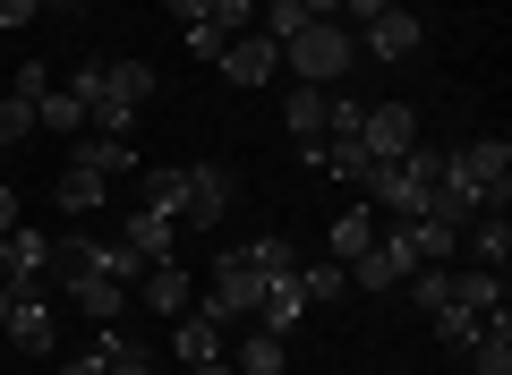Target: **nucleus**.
I'll use <instances>...</instances> for the list:
<instances>
[{
  "instance_id": "nucleus-39",
  "label": "nucleus",
  "mask_w": 512,
  "mask_h": 375,
  "mask_svg": "<svg viewBox=\"0 0 512 375\" xmlns=\"http://www.w3.org/2000/svg\"><path fill=\"white\" fill-rule=\"evenodd\" d=\"M299 9H308V18H342V0H299Z\"/></svg>"
},
{
  "instance_id": "nucleus-25",
  "label": "nucleus",
  "mask_w": 512,
  "mask_h": 375,
  "mask_svg": "<svg viewBox=\"0 0 512 375\" xmlns=\"http://www.w3.org/2000/svg\"><path fill=\"white\" fill-rule=\"evenodd\" d=\"M35 128H52V137H77V128H86V103H77L69 86H52V94L35 103Z\"/></svg>"
},
{
  "instance_id": "nucleus-10",
  "label": "nucleus",
  "mask_w": 512,
  "mask_h": 375,
  "mask_svg": "<svg viewBox=\"0 0 512 375\" xmlns=\"http://www.w3.org/2000/svg\"><path fill=\"white\" fill-rule=\"evenodd\" d=\"M359 52H367V60H410V52H419V18L393 0L384 18H367V26H359Z\"/></svg>"
},
{
  "instance_id": "nucleus-26",
  "label": "nucleus",
  "mask_w": 512,
  "mask_h": 375,
  "mask_svg": "<svg viewBox=\"0 0 512 375\" xmlns=\"http://www.w3.org/2000/svg\"><path fill=\"white\" fill-rule=\"evenodd\" d=\"M427 324H436V341H444V350L461 358V350H470V341H478V324H487V316H470V307H461V299H444V307H436V316H427Z\"/></svg>"
},
{
  "instance_id": "nucleus-16",
  "label": "nucleus",
  "mask_w": 512,
  "mask_h": 375,
  "mask_svg": "<svg viewBox=\"0 0 512 375\" xmlns=\"http://www.w3.org/2000/svg\"><path fill=\"white\" fill-rule=\"evenodd\" d=\"M453 299L470 307V316H504V299H512V290H504V265H461V273H453Z\"/></svg>"
},
{
  "instance_id": "nucleus-31",
  "label": "nucleus",
  "mask_w": 512,
  "mask_h": 375,
  "mask_svg": "<svg viewBox=\"0 0 512 375\" xmlns=\"http://www.w3.org/2000/svg\"><path fill=\"white\" fill-rule=\"evenodd\" d=\"M94 341H103V350H111V375H154V358L137 350V341H128L120 324H103V333H94Z\"/></svg>"
},
{
  "instance_id": "nucleus-17",
  "label": "nucleus",
  "mask_w": 512,
  "mask_h": 375,
  "mask_svg": "<svg viewBox=\"0 0 512 375\" xmlns=\"http://www.w3.org/2000/svg\"><path fill=\"white\" fill-rule=\"evenodd\" d=\"M282 358H291V341L265 333V324H248V333L231 341V375H282Z\"/></svg>"
},
{
  "instance_id": "nucleus-19",
  "label": "nucleus",
  "mask_w": 512,
  "mask_h": 375,
  "mask_svg": "<svg viewBox=\"0 0 512 375\" xmlns=\"http://www.w3.org/2000/svg\"><path fill=\"white\" fill-rule=\"evenodd\" d=\"M120 239H128V248H137V256H146V265H163V256L180 248V222H171V214H154V205H137Z\"/></svg>"
},
{
  "instance_id": "nucleus-40",
  "label": "nucleus",
  "mask_w": 512,
  "mask_h": 375,
  "mask_svg": "<svg viewBox=\"0 0 512 375\" xmlns=\"http://www.w3.org/2000/svg\"><path fill=\"white\" fill-rule=\"evenodd\" d=\"M188 375H231V358H214V367H188Z\"/></svg>"
},
{
  "instance_id": "nucleus-27",
  "label": "nucleus",
  "mask_w": 512,
  "mask_h": 375,
  "mask_svg": "<svg viewBox=\"0 0 512 375\" xmlns=\"http://www.w3.org/2000/svg\"><path fill=\"white\" fill-rule=\"evenodd\" d=\"M180 197H188V162H163V171H146V205H154V214L180 222Z\"/></svg>"
},
{
  "instance_id": "nucleus-6",
  "label": "nucleus",
  "mask_w": 512,
  "mask_h": 375,
  "mask_svg": "<svg viewBox=\"0 0 512 375\" xmlns=\"http://www.w3.org/2000/svg\"><path fill=\"white\" fill-rule=\"evenodd\" d=\"M43 273H52V239L43 231H0V282L9 290H43Z\"/></svg>"
},
{
  "instance_id": "nucleus-7",
  "label": "nucleus",
  "mask_w": 512,
  "mask_h": 375,
  "mask_svg": "<svg viewBox=\"0 0 512 375\" xmlns=\"http://www.w3.org/2000/svg\"><path fill=\"white\" fill-rule=\"evenodd\" d=\"M256 299H265V282H256L239 256H222L214 282H205V316H222V324H231V316H256Z\"/></svg>"
},
{
  "instance_id": "nucleus-29",
  "label": "nucleus",
  "mask_w": 512,
  "mask_h": 375,
  "mask_svg": "<svg viewBox=\"0 0 512 375\" xmlns=\"http://www.w3.org/2000/svg\"><path fill=\"white\" fill-rule=\"evenodd\" d=\"M26 137H43V128H35V103H26V94H0V154H18Z\"/></svg>"
},
{
  "instance_id": "nucleus-3",
  "label": "nucleus",
  "mask_w": 512,
  "mask_h": 375,
  "mask_svg": "<svg viewBox=\"0 0 512 375\" xmlns=\"http://www.w3.org/2000/svg\"><path fill=\"white\" fill-rule=\"evenodd\" d=\"M214 69H222V86L256 94V86H274V77H282V43L265 35V26H248V35H231V43L214 52Z\"/></svg>"
},
{
  "instance_id": "nucleus-38",
  "label": "nucleus",
  "mask_w": 512,
  "mask_h": 375,
  "mask_svg": "<svg viewBox=\"0 0 512 375\" xmlns=\"http://www.w3.org/2000/svg\"><path fill=\"white\" fill-rule=\"evenodd\" d=\"M0 231H18V188H0Z\"/></svg>"
},
{
  "instance_id": "nucleus-23",
  "label": "nucleus",
  "mask_w": 512,
  "mask_h": 375,
  "mask_svg": "<svg viewBox=\"0 0 512 375\" xmlns=\"http://www.w3.org/2000/svg\"><path fill=\"white\" fill-rule=\"evenodd\" d=\"M103 197H111V179H94L86 162H69V171L52 179V205H60V214H94Z\"/></svg>"
},
{
  "instance_id": "nucleus-13",
  "label": "nucleus",
  "mask_w": 512,
  "mask_h": 375,
  "mask_svg": "<svg viewBox=\"0 0 512 375\" xmlns=\"http://www.w3.org/2000/svg\"><path fill=\"white\" fill-rule=\"evenodd\" d=\"M180 333H171V350H180V367H214V358H231L222 350V316H205V307H188V316H171Z\"/></svg>"
},
{
  "instance_id": "nucleus-15",
  "label": "nucleus",
  "mask_w": 512,
  "mask_h": 375,
  "mask_svg": "<svg viewBox=\"0 0 512 375\" xmlns=\"http://www.w3.org/2000/svg\"><path fill=\"white\" fill-rule=\"evenodd\" d=\"M376 231H384V214H376V205H367V197L350 205V214H333V265L350 273V265H359L367 248H376Z\"/></svg>"
},
{
  "instance_id": "nucleus-35",
  "label": "nucleus",
  "mask_w": 512,
  "mask_h": 375,
  "mask_svg": "<svg viewBox=\"0 0 512 375\" xmlns=\"http://www.w3.org/2000/svg\"><path fill=\"white\" fill-rule=\"evenodd\" d=\"M384 9H393V0H342V26L359 35V26H367V18H384Z\"/></svg>"
},
{
  "instance_id": "nucleus-24",
  "label": "nucleus",
  "mask_w": 512,
  "mask_h": 375,
  "mask_svg": "<svg viewBox=\"0 0 512 375\" xmlns=\"http://www.w3.org/2000/svg\"><path fill=\"white\" fill-rule=\"evenodd\" d=\"M239 265H248L256 282H282V273H299V256H291V239L265 231V239H248V248H239Z\"/></svg>"
},
{
  "instance_id": "nucleus-14",
  "label": "nucleus",
  "mask_w": 512,
  "mask_h": 375,
  "mask_svg": "<svg viewBox=\"0 0 512 375\" xmlns=\"http://www.w3.org/2000/svg\"><path fill=\"white\" fill-rule=\"evenodd\" d=\"M9 341H18L26 358L52 350V307H43V290H9Z\"/></svg>"
},
{
  "instance_id": "nucleus-30",
  "label": "nucleus",
  "mask_w": 512,
  "mask_h": 375,
  "mask_svg": "<svg viewBox=\"0 0 512 375\" xmlns=\"http://www.w3.org/2000/svg\"><path fill=\"white\" fill-rule=\"evenodd\" d=\"M299 290H308V307H333V299L350 290V273H342V265L325 256V265H299Z\"/></svg>"
},
{
  "instance_id": "nucleus-12",
  "label": "nucleus",
  "mask_w": 512,
  "mask_h": 375,
  "mask_svg": "<svg viewBox=\"0 0 512 375\" xmlns=\"http://www.w3.org/2000/svg\"><path fill=\"white\" fill-rule=\"evenodd\" d=\"M402 273H419V265H410V248L393 231H376V248L350 265V282H359V290H402Z\"/></svg>"
},
{
  "instance_id": "nucleus-8",
  "label": "nucleus",
  "mask_w": 512,
  "mask_h": 375,
  "mask_svg": "<svg viewBox=\"0 0 512 375\" xmlns=\"http://www.w3.org/2000/svg\"><path fill=\"white\" fill-rule=\"evenodd\" d=\"M393 239L410 248V265H453V256H461V231H453V222H436V214H402V222H393Z\"/></svg>"
},
{
  "instance_id": "nucleus-1",
  "label": "nucleus",
  "mask_w": 512,
  "mask_h": 375,
  "mask_svg": "<svg viewBox=\"0 0 512 375\" xmlns=\"http://www.w3.org/2000/svg\"><path fill=\"white\" fill-rule=\"evenodd\" d=\"M350 60H359V35H350L342 18H308L291 43H282V69H291V86H342Z\"/></svg>"
},
{
  "instance_id": "nucleus-34",
  "label": "nucleus",
  "mask_w": 512,
  "mask_h": 375,
  "mask_svg": "<svg viewBox=\"0 0 512 375\" xmlns=\"http://www.w3.org/2000/svg\"><path fill=\"white\" fill-rule=\"evenodd\" d=\"M60 375H111V350L94 341V350H77V358H60Z\"/></svg>"
},
{
  "instance_id": "nucleus-36",
  "label": "nucleus",
  "mask_w": 512,
  "mask_h": 375,
  "mask_svg": "<svg viewBox=\"0 0 512 375\" xmlns=\"http://www.w3.org/2000/svg\"><path fill=\"white\" fill-rule=\"evenodd\" d=\"M26 18H43V0H0V26H9V35H18Z\"/></svg>"
},
{
  "instance_id": "nucleus-11",
  "label": "nucleus",
  "mask_w": 512,
  "mask_h": 375,
  "mask_svg": "<svg viewBox=\"0 0 512 375\" xmlns=\"http://www.w3.org/2000/svg\"><path fill=\"white\" fill-rule=\"evenodd\" d=\"M137 299H146L154 316H188V307H197V290H188L180 256H163V265H146V273H137Z\"/></svg>"
},
{
  "instance_id": "nucleus-9",
  "label": "nucleus",
  "mask_w": 512,
  "mask_h": 375,
  "mask_svg": "<svg viewBox=\"0 0 512 375\" xmlns=\"http://www.w3.org/2000/svg\"><path fill=\"white\" fill-rule=\"evenodd\" d=\"M69 162H86L94 179H128V171H137V137H103V128H77V137H69Z\"/></svg>"
},
{
  "instance_id": "nucleus-20",
  "label": "nucleus",
  "mask_w": 512,
  "mask_h": 375,
  "mask_svg": "<svg viewBox=\"0 0 512 375\" xmlns=\"http://www.w3.org/2000/svg\"><path fill=\"white\" fill-rule=\"evenodd\" d=\"M461 256H470V265H504L512 256V222L504 214H470L461 222Z\"/></svg>"
},
{
  "instance_id": "nucleus-18",
  "label": "nucleus",
  "mask_w": 512,
  "mask_h": 375,
  "mask_svg": "<svg viewBox=\"0 0 512 375\" xmlns=\"http://www.w3.org/2000/svg\"><path fill=\"white\" fill-rule=\"evenodd\" d=\"M461 358H470V375H512V307L478 324V341H470Z\"/></svg>"
},
{
  "instance_id": "nucleus-5",
  "label": "nucleus",
  "mask_w": 512,
  "mask_h": 375,
  "mask_svg": "<svg viewBox=\"0 0 512 375\" xmlns=\"http://www.w3.org/2000/svg\"><path fill=\"white\" fill-rule=\"evenodd\" d=\"M359 145H367V162L410 154V145H419V111H410V103H367L359 111Z\"/></svg>"
},
{
  "instance_id": "nucleus-22",
  "label": "nucleus",
  "mask_w": 512,
  "mask_h": 375,
  "mask_svg": "<svg viewBox=\"0 0 512 375\" xmlns=\"http://www.w3.org/2000/svg\"><path fill=\"white\" fill-rule=\"evenodd\" d=\"M325 111H333V86H291V103H282V120H291V145L325 137Z\"/></svg>"
},
{
  "instance_id": "nucleus-28",
  "label": "nucleus",
  "mask_w": 512,
  "mask_h": 375,
  "mask_svg": "<svg viewBox=\"0 0 512 375\" xmlns=\"http://www.w3.org/2000/svg\"><path fill=\"white\" fill-rule=\"evenodd\" d=\"M402 290L419 299V316H436V307L453 299V265H419V273H402Z\"/></svg>"
},
{
  "instance_id": "nucleus-33",
  "label": "nucleus",
  "mask_w": 512,
  "mask_h": 375,
  "mask_svg": "<svg viewBox=\"0 0 512 375\" xmlns=\"http://www.w3.org/2000/svg\"><path fill=\"white\" fill-rule=\"evenodd\" d=\"M52 86H60V77L43 69V60H18V86H9V94H26V103H43V94H52Z\"/></svg>"
},
{
  "instance_id": "nucleus-37",
  "label": "nucleus",
  "mask_w": 512,
  "mask_h": 375,
  "mask_svg": "<svg viewBox=\"0 0 512 375\" xmlns=\"http://www.w3.org/2000/svg\"><path fill=\"white\" fill-rule=\"evenodd\" d=\"M163 9H171L180 26H205V9H214V0H163Z\"/></svg>"
},
{
  "instance_id": "nucleus-21",
  "label": "nucleus",
  "mask_w": 512,
  "mask_h": 375,
  "mask_svg": "<svg viewBox=\"0 0 512 375\" xmlns=\"http://www.w3.org/2000/svg\"><path fill=\"white\" fill-rule=\"evenodd\" d=\"M299 162H308V171H333V179H359L367 145L359 137H308V145H299Z\"/></svg>"
},
{
  "instance_id": "nucleus-41",
  "label": "nucleus",
  "mask_w": 512,
  "mask_h": 375,
  "mask_svg": "<svg viewBox=\"0 0 512 375\" xmlns=\"http://www.w3.org/2000/svg\"><path fill=\"white\" fill-rule=\"evenodd\" d=\"M0 333H9V282H0Z\"/></svg>"
},
{
  "instance_id": "nucleus-32",
  "label": "nucleus",
  "mask_w": 512,
  "mask_h": 375,
  "mask_svg": "<svg viewBox=\"0 0 512 375\" xmlns=\"http://www.w3.org/2000/svg\"><path fill=\"white\" fill-rule=\"evenodd\" d=\"M205 26H214V35H248V26H256V0H214Z\"/></svg>"
},
{
  "instance_id": "nucleus-4",
  "label": "nucleus",
  "mask_w": 512,
  "mask_h": 375,
  "mask_svg": "<svg viewBox=\"0 0 512 375\" xmlns=\"http://www.w3.org/2000/svg\"><path fill=\"white\" fill-rule=\"evenodd\" d=\"M453 162L478 179V205H487V214H504V205H512V145H504V137H470V145H453Z\"/></svg>"
},
{
  "instance_id": "nucleus-2",
  "label": "nucleus",
  "mask_w": 512,
  "mask_h": 375,
  "mask_svg": "<svg viewBox=\"0 0 512 375\" xmlns=\"http://www.w3.org/2000/svg\"><path fill=\"white\" fill-rule=\"evenodd\" d=\"M231 197H239V179L222 171V162H188V197H180V231H188V239L222 231V214H231Z\"/></svg>"
}]
</instances>
